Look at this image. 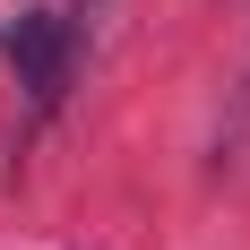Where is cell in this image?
I'll return each instance as SVG.
<instances>
[{
  "label": "cell",
  "instance_id": "1",
  "mask_svg": "<svg viewBox=\"0 0 250 250\" xmlns=\"http://www.w3.org/2000/svg\"><path fill=\"white\" fill-rule=\"evenodd\" d=\"M9 61H18V86L35 95V112H52L69 95V69H78V26L61 9H26L9 26Z\"/></svg>",
  "mask_w": 250,
  "mask_h": 250
}]
</instances>
